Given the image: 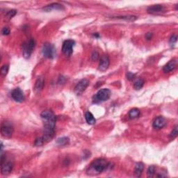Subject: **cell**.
<instances>
[{
	"label": "cell",
	"instance_id": "4dcf8cb0",
	"mask_svg": "<svg viewBox=\"0 0 178 178\" xmlns=\"http://www.w3.org/2000/svg\"><path fill=\"white\" fill-rule=\"evenodd\" d=\"M2 34L4 35H8L10 34V29L9 27H4L2 30Z\"/></svg>",
	"mask_w": 178,
	"mask_h": 178
},
{
	"label": "cell",
	"instance_id": "d4e9b609",
	"mask_svg": "<svg viewBox=\"0 0 178 178\" xmlns=\"http://www.w3.org/2000/svg\"><path fill=\"white\" fill-rule=\"evenodd\" d=\"M9 70V65H4L1 68V70H0V72L2 76H6L7 74H8Z\"/></svg>",
	"mask_w": 178,
	"mask_h": 178
},
{
	"label": "cell",
	"instance_id": "5b68a950",
	"mask_svg": "<svg viewBox=\"0 0 178 178\" xmlns=\"http://www.w3.org/2000/svg\"><path fill=\"white\" fill-rule=\"evenodd\" d=\"M35 47V41L31 39L27 43L23 45V56L25 58H29Z\"/></svg>",
	"mask_w": 178,
	"mask_h": 178
},
{
	"label": "cell",
	"instance_id": "f546056e",
	"mask_svg": "<svg viewBox=\"0 0 178 178\" xmlns=\"http://www.w3.org/2000/svg\"><path fill=\"white\" fill-rule=\"evenodd\" d=\"M99 54L98 52H96V51H94L92 54V56H91V58H92V60L94 61H97L98 58H99Z\"/></svg>",
	"mask_w": 178,
	"mask_h": 178
},
{
	"label": "cell",
	"instance_id": "603a6c76",
	"mask_svg": "<svg viewBox=\"0 0 178 178\" xmlns=\"http://www.w3.org/2000/svg\"><path fill=\"white\" fill-rule=\"evenodd\" d=\"M155 174V167L154 166H149L147 170V177H154Z\"/></svg>",
	"mask_w": 178,
	"mask_h": 178
},
{
	"label": "cell",
	"instance_id": "4316f807",
	"mask_svg": "<svg viewBox=\"0 0 178 178\" xmlns=\"http://www.w3.org/2000/svg\"><path fill=\"white\" fill-rule=\"evenodd\" d=\"M177 35L176 34H173L171 35V37L170 38V40H169V43L171 46H173V45L177 43Z\"/></svg>",
	"mask_w": 178,
	"mask_h": 178
},
{
	"label": "cell",
	"instance_id": "d6a6232c",
	"mask_svg": "<svg viewBox=\"0 0 178 178\" xmlns=\"http://www.w3.org/2000/svg\"><path fill=\"white\" fill-rule=\"evenodd\" d=\"M152 33H147V34L146 35L147 40H150L152 39Z\"/></svg>",
	"mask_w": 178,
	"mask_h": 178
},
{
	"label": "cell",
	"instance_id": "d6986e66",
	"mask_svg": "<svg viewBox=\"0 0 178 178\" xmlns=\"http://www.w3.org/2000/svg\"><path fill=\"white\" fill-rule=\"evenodd\" d=\"M144 169V165L143 163L139 162L137 163L135 166V169H134V171H135V175L137 177H140L142 174V172H143Z\"/></svg>",
	"mask_w": 178,
	"mask_h": 178
},
{
	"label": "cell",
	"instance_id": "277c9868",
	"mask_svg": "<svg viewBox=\"0 0 178 178\" xmlns=\"http://www.w3.org/2000/svg\"><path fill=\"white\" fill-rule=\"evenodd\" d=\"M13 133V127L10 122H4L2 124L1 134L4 138L10 139Z\"/></svg>",
	"mask_w": 178,
	"mask_h": 178
},
{
	"label": "cell",
	"instance_id": "cb8c5ba5",
	"mask_svg": "<svg viewBox=\"0 0 178 178\" xmlns=\"http://www.w3.org/2000/svg\"><path fill=\"white\" fill-rule=\"evenodd\" d=\"M117 18H119V19H123V20H125L127 21H129V22H132V21H134V20H136V16H118Z\"/></svg>",
	"mask_w": 178,
	"mask_h": 178
},
{
	"label": "cell",
	"instance_id": "ba28073f",
	"mask_svg": "<svg viewBox=\"0 0 178 178\" xmlns=\"http://www.w3.org/2000/svg\"><path fill=\"white\" fill-rule=\"evenodd\" d=\"M89 85V81L86 79H83L77 83L75 87V92L77 95H80L84 91Z\"/></svg>",
	"mask_w": 178,
	"mask_h": 178
},
{
	"label": "cell",
	"instance_id": "83f0119b",
	"mask_svg": "<svg viewBox=\"0 0 178 178\" xmlns=\"http://www.w3.org/2000/svg\"><path fill=\"white\" fill-rule=\"evenodd\" d=\"M45 143L44 140H43V137H39V138H37L35 141V146H42L43 144Z\"/></svg>",
	"mask_w": 178,
	"mask_h": 178
},
{
	"label": "cell",
	"instance_id": "52a82bcc",
	"mask_svg": "<svg viewBox=\"0 0 178 178\" xmlns=\"http://www.w3.org/2000/svg\"><path fill=\"white\" fill-rule=\"evenodd\" d=\"M13 168V164L10 161H6L4 159L2 160L1 162V172L2 175H8L11 173Z\"/></svg>",
	"mask_w": 178,
	"mask_h": 178
},
{
	"label": "cell",
	"instance_id": "f1b7e54d",
	"mask_svg": "<svg viewBox=\"0 0 178 178\" xmlns=\"http://www.w3.org/2000/svg\"><path fill=\"white\" fill-rule=\"evenodd\" d=\"M177 134H178L177 126H175V128L172 129L171 133H170V138L175 139V138H176V137L177 136Z\"/></svg>",
	"mask_w": 178,
	"mask_h": 178
},
{
	"label": "cell",
	"instance_id": "ac0fdd59",
	"mask_svg": "<svg viewBox=\"0 0 178 178\" xmlns=\"http://www.w3.org/2000/svg\"><path fill=\"white\" fill-rule=\"evenodd\" d=\"M69 143H70V139L68 137H66V136L58 138L57 140V141H56V143L57 144V146H67V145L69 144Z\"/></svg>",
	"mask_w": 178,
	"mask_h": 178
},
{
	"label": "cell",
	"instance_id": "3957f363",
	"mask_svg": "<svg viewBox=\"0 0 178 178\" xmlns=\"http://www.w3.org/2000/svg\"><path fill=\"white\" fill-rule=\"evenodd\" d=\"M42 52L43 56L48 58H53L56 55L55 47L50 43H46L43 45Z\"/></svg>",
	"mask_w": 178,
	"mask_h": 178
},
{
	"label": "cell",
	"instance_id": "5bb4252c",
	"mask_svg": "<svg viewBox=\"0 0 178 178\" xmlns=\"http://www.w3.org/2000/svg\"><path fill=\"white\" fill-rule=\"evenodd\" d=\"M44 83H45V80L43 77H39L37 79V80L35 81L34 88L35 93H39L42 91V89L43 88V86H44Z\"/></svg>",
	"mask_w": 178,
	"mask_h": 178
},
{
	"label": "cell",
	"instance_id": "9c48e42d",
	"mask_svg": "<svg viewBox=\"0 0 178 178\" xmlns=\"http://www.w3.org/2000/svg\"><path fill=\"white\" fill-rule=\"evenodd\" d=\"M147 11L148 13L157 15V14H161L163 13L166 12V8L164 6H163L161 4H157L153 5V6L148 7V9H147Z\"/></svg>",
	"mask_w": 178,
	"mask_h": 178
},
{
	"label": "cell",
	"instance_id": "ffe728a7",
	"mask_svg": "<svg viewBox=\"0 0 178 178\" xmlns=\"http://www.w3.org/2000/svg\"><path fill=\"white\" fill-rule=\"evenodd\" d=\"M85 118L86 121L87 122V123L89 124H94L96 123V120L95 118V117L93 116V115L89 111H87L85 113Z\"/></svg>",
	"mask_w": 178,
	"mask_h": 178
},
{
	"label": "cell",
	"instance_id": "7c38bea8",
	"mask_svg": "<svg viewBox=\"0 0 178 178\" xmlns=\"http://www.w3.org/2000/svg\"><path fill=\"white\" fill-rule=\"evenodd\" d=\"M40 117H41L43 122L57 121V118H56L54 113L50 110L43 111V112L40 113Z\"/></svg>",
	"mask_w": 178,
	"mask_h": 178
},
{
	"label": "cell",
	"instance_id": "7a4b0ae2",
	"mask_svg": "<svg viewBox=\"0 0 178 178\" xmlns=\"http://www.w3.org/2000/svg\"><path fill=\"white\" fill-rule=\"evenodd\" d=\"M111 96V91L108 88L100 89L93 97V102L99 104L109 100Z\"/></svg>",
	"mask_w": 178,
	"mask_h": 178
},
{
	"label": "cell",
	"instance_id": "44dd1931",
	"mask_svg": "<svg viewBox=\"0 0 178 178\" xmlns=\"http://www.w3.org/2000/svg\"><path fill=\"white\" fill-rule=\"evenodd\" d=\"M140 116V110L137 108H134L131 109L129 112V117L131 119H134L138 118Z\"/></svg>",
	"mask_w": 178,
	"mask_h": 178
},
{
	"label": "cell",
	"instance_id": "8fae6325",
	"mask_svg": "<svg viewBox=\"0 0 178 178\" xmlns=\"http://www.w3.org/2000/svg\"><path fill=\"white\" fill-rule=\"evenodd\" d=\"M109 58L106 55H104L100 58V61L98 65V70L102 71V72H105L109 68Z\"/></svg>",
	"mask_w": 178,
	"mask_h": 178
},
{
	"label": "cell",
	"instance_id": "e0dca14e",
	"mask_svg": "<svg viewBox=\"0 0 178 178\" xmlns=\"http://www.w3.org/2000/svg\"><path fill=\"white\" fill-rule=\"evenodd\" d=\"M54 130H45V129L44 134L42 136L45 143H47V142L52 141V139L54 136Z\"/></svg>",
	"mask_w": 178,
	"mask_h": 178
},
{
	"label": "cell",
	"instance_id": "2e32d148",
	"mask_svg": "<svg viewBox=\"0 0 178 178\" xmlns=\"http://www.w3.org/2000/svg\"><path fill=\"white\" fill-rule=\"evenodd\" d=\"M177 66V60L176 59H172L170 60V61L166 63V65L164 67V72L165 73H168L171 72V71L173 70Z\"/></svg>",
	"mask_w": 178,
	"mask_h": 178
},
{
	"label": "cell",
	"instance_id": "9a60e30c",
	"mask_svg": "<svg viewBox=\"0 0 178 178\" xmlns=\"http://www.w3.org/2000/svg\"><path fill=\"white\" fill-rule=\"evenodd\" d=\"M43 10L45 12H50L53 10H64V7L63 5L58 3H53L44 7Z\"/></svg>",
	"mask_w": 178,
	"mask_h": 178
},
{
	"label": "cell",
	"instance_id": "6da1fadb",
	"mask_svg": "<svg viewBox=\"0 0 178 178\" xmlns=\"http://www.w3.org/2000/svg\"><path fill=\"white\" fill-rule=\"evenodd\" d=\"M109 167V162L105 159H97L91 163L87 169L89 175H97L102 172Z\"/></svg>",
	"mask_w": 178,
	"mask_h": 178
},
{
	"label": "cell",
	"instance_id": "30bf717a",
	"mask_svg": "<svg viewBox=\"0 0 178 178\" xmlns=\"http://www.w3.org/2000/svg\"><path fill=\"white\" fill-rule=\"evenodd\" d=\"M11 97L17 102H22L24 100V95L22 91L19 88H15L11 92Z\"/></svg>",
	"mask_w": 178,
	"mask_h": 178
},
{
	"label": "cell",
	"instance_id": "484cf974",
	"mask_svg": "<svg viewBox=\"0 0 178 178\" xmlns=\"http://www.w3.org/2000/svg\"><path fill=\"white\" fill-rule=\"evenodd\" d=\"M16 13H17L16 10H11V11L7 12V13L6 14V17L8 19H11L16 16Z\"/></svg>",
	"mask_w": 178,
	"mask_h": 178
},
{
	"label": "cell",
	"instance_id": "4fadbf2b",
	"mask_svg": "<svg viewBox=\"0 0 178 178\" xmlns=\"http://www.w3.org/2000/svg\"><path fill=\"white\" fill-rule=\"evenodd\" d=\"M166 124V121L164 117L158 116L154 119L152 123V126L154 129H160L164 128V127Z\"/></svg>",
	"mask_w": 178,
	"mask_h": 178
},
{
	"label": "cell",
	"instance_id": "1f68e13d",
	"mask_svg": "<svg viewBox=\"0 0 178 178\" xmlns=\"http://www.w3.org/2000/svg\"><path fill=\"white\" fill-rule=\"evenodd\" d=\"M135 75L133 73H132L130 72H128V74H127V78H128V80H129V81H132V80H133L134 78H135Z\"/></svg>",
	"mask_w": 178,
	"mask_h": 178
},
{
	"label": "cell",
	"instance_id": "8992f818",
	"mask_svg": "<svg viewBox=\"0 0 178 178\" xmlns=\"http://www.w3.org/2000/svg\"><path fill=\"white\" fill-rule=\"evenodd\" d=\"M75 42L72 40H66L63 43L62 51L65 56L70 57L73 52V47L75 46Z\"/></svg>",
	"mask_w": 178,
	"mask_h": 178
},
{
	"label": "cell",
	"instance_id": "7402d4cb",
	"mask_svg": "<svg viewBox=\"0 0 178 178\" xmlns=\"http://www.w3.org/2000/svg\"><path fill=\"white\" fill-rule=\"evenodd\" d=\"M144 84V81L143 79L139 78L138 80H136L135 82L134 83V88L136 90H140L142 87L143 86Z\"/></svg>",
	"mask_w": 178,
	"mask_h": 178
}]
</instances>
